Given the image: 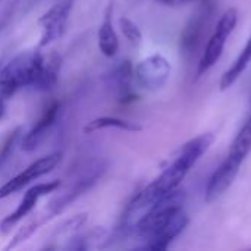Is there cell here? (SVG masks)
<instances>
[{
	"instance_id": "obj_24",
	"label": "cell",
	"mask_w": 251,
	"mask_h": 251,
	"mask_svg": "<svg viewBox=\"0 0 251 251\" xmlns=\"http://www.w3.org/2000/svg\"><path fill=\"white\" fill-rule=\"evenodd\" d=\"M3 115H4V101L0 100V119L3 118Z\"/></svg>"
},
{
	"instance_id": "obj_13",
	"label": "cell",
	"mask_w": 251,
	"mask_h": 251,
	"mask_svg": "<svg viewBox=\"0 0 251 251\" xmlns=\"http://www.w3.org/2000/svg\"><path fill=\"white\" fill-rule=\"evenodd\" d=\"M60 66H62V57L56 51H50L46 56L43 54L40 74H38V78H37L34 87L38 90H43V91L53 88L57 84Z\"/></svg>"
},
{
	"instance_id": "obj_11",
	"label": "cell",
	"mask_w": 251,
	"mask_h": 251,
	"mask_svg": "<svg viewBox=\"0 0 251 251\" xmlns=\"http://www.w3.org/2000/svg\"><path fill=\"white\" fill-rule=\"evenodd\" d=\"M59 103L57 101H51L41 113L40 119L35 122V125L29 129V132L24 137L22 140V150L24 151H34L41 141L46 138L49 129L53 126L57 115H59Z\"/></svg>"
},
{
	"instance_id": "obj_18",
	"label": "cell",
	"mask_w": 251,
	"mask_h": 251,
	"mask_svg": "<svg viewBox=\"0 0 251 251\" xmlns=\"http://www.w3.org/2000/svg\"><path fill=\"white\" fill-rule=\"evenodd\" d=\"M47 221L44 219V216L43 215H40V216H35L32 221H29L28 224H25V225H22L18 231H16V234L12 237V240L9 241V244L4 247V250H13V249H16L18 246H21L22 243H25L26 240H29L35 232H37V229L43 225V224H46Z\"/></svg>"
},
{
	"instance_id": "obj_7",
	"label": "cell",
	"mask_w": 251,
	"mask_h": 251,
	"mask_svg": "<svg viewBox=\"0 0 251 251\" xmlns=\"http://www.w3.org/2000/svg\"><path fill=\"white\" fill-rule=\"evenodd\" d=\"M62 160V154L60 153H51L49 156L40 157L38 160L32 162L29 166H26L21 174H18L16 176H13L12 179H9L6 184H3L0 187V200L18 193L19 190L25 188L28 184H31L32 181L50 174Z\"/></svg>"
},
{
	"instance_id": "obj_1",
	"label": "cell",
	"mask_w": 251,
	"mask_h": 251,
	"mask_svg": "<svg viewBox=\"0 0 251 251\" xmlns=\"http://www.w3.org/2000/svg\"><path fill=\"white\" fill-rule=\"evenodd\" d=\"M213 141H215V135L206 132L185 143L179 154L175 157V160L153 182H150L132 199V201L128 206V215L146 212L159 199L178 190L184 178L191 171V168L210 149Z\"/></svg>"
},
{
	"instance_id": "obj_21",
	"label": "cell",
	"mask_w": 251,
	"mask_h": 251,
	"mask_svg": "<svg viewBox=\"0 0 251 251\" xmlns=\"http://www.w3.org/2000/svg\"><path fill=\"white\" fill-rule=\"evenodd\" d=\"M119 28H121L122 34L125 35V38H126L129 43H132L134 46H138V44L141 43L143 34H141L138 25H137L132 19H129V18H126V16H121V18H119Z\"/></svg>"
},
{
	"instance_id": "obj_19",
	"label": "cell",
	"mask_w": 251,
	"mask_h": 251,
	"mask_svg": "<svg viewBox=\"0 0 251 251\" xmlns=\"http://www.w3.org/2000/svg\"><path fill=\"white\" fill-rule=\"evenodd\" d=\"M88 221V215L87 213H78L66 221H63L57 229L54 231V235L56 237H69V235H74L75 232H78L81 228L85 226Z\"/></svg>"
},
{
	"instance_id": "obj_12",
	"label": "cell",
	"mask_w": 251,
	"mask_h": 251,
	"mask_svg": "<svg viewBox=\"0 0 251 251\" xmlns=\"http://www.w3.org/2000/svg\"><path fill=\"white\" fill-rule=\"evenodd\" d=\"M99 49L101 54H104L106 57L116 56L119 50V38L113 26V6L112 4L107 6L104 16H103V22L99 28Z\"/></svg>"
},
{
	"instance_id": "obj_17",
	"label": "cell",
	"mask_w": 251,
	"mask_h": 251,
	"mask_svg": "<svg viewBox=\"0 0 251 251\" xmlns=\"http://www.w3.org/2000/svg\"><path fill=\"white\" fill-rule=\"evenodd\" d=\"M251 151V115L250 118L246 121V124L243 125V128L240 129V132L237 134V137L234 138L231 149L228 151V157L244 163L246 157L250 154Z\"/></svg>"
},
{
	"instance_id": "obj_22",
	"label": "cell",
	"mask_w": 251,
	"mask_h": 251,
	"mask_svg": "<svg viewBox=\"0 0 251 251\" xmlns=\"http://www.w3.org/2000/svg\"><path fill=\"white\" fill-rule=\"evenodd\" d=\"M156 1H159L160 4H165V6H181V4H185V3H190L194 0H156Z\"/></svg>"
},
{
	"instance_id": "obj_14",
	"label": "cell",
	"mask_w": 251,
	"mask_h": 251,
	"mask_svg": "<svg viewBox=\"0 0 251 251\" xmlns=\"http://www.w3.org/2000/svg\"><path fill=\"white\" fill-rule=\"evenodd\" d=\"M209 18V10H207V6H206V10L196 15L190 24L184 28L182 34H181V46L185 51H191L193 49L197 47V43L200 41L203 32H204V28L207 25L206 19Z\"/></svg>"
},
{
	"instance_id": "obj_23",
	"label": "cell",
	"mask_w": 251,
	"mask_h": 251,
	"mask_svg": "<svg viewBox=\"0 0 251 251\" xmlns=\"http://www.w3.org/2000/svg\"><path fill=\"white\" fill-rule=\"evenodd\" d=\"M9 18H10V12H7V13H4L1 18H0V31L3 29V26L7 24V21H9Z\"/></svg>"
},
{
	"instance_id": "obj_2",
	"label": "cell",
	"mask_w": 251,
	"mask_h": 251,
	"mask_svg": "<svg viewBox=\"0 0 251 251\" xmlns=\"http://www.w3.org/2000/svg\"><path fill=\"white\" fill-rule=\"evenodd\" d=\"M41 60L43 54L37 50H31L18 54L0 68V100L4 101L10 99L25 85H34L40 74Z\"/></svg>"
},
{
	"instance_id": "obj_8",
	"label": "cell",
	"mask_w": 251,
	"mask_h": 251,
	"mask_svg": "<svg viewBox=\"0 0 251 251\" xmlns=\"http://www.w3.org/2000/svg\"><path fill=\"white\" fill-rule=\"evenodd\" d=\"M60 187V181L54 179L50 182H44V184H37L34 187H31L25 196L22 197L21 203L18 204L16 210L10 215H7L1 222H0V232L1 234H7L12 231V228L19 224L24 218H26L35 207V204L38 203V200L50 193H54L57 188Z\"/></svg>"
},
{
	"instance_id": "obj_10",
	"label": "cell",
	"mask_w": 251,
	"mask_h": 251,
	"mask_svg": "<svg viewBox=\"0 0 251 251\" xmlns=\"http://www.w3.org/2000/svg\"><path fill=\"white\" fill-rule=\"evenodd\" d=\"M190 219L184 209L178 210L153 237L147 240V249L154 251H165L171 246V243L187 228Z\"/></svg>"
},
{
	"instance_id": "obj_4",
	"label": "cell",
	"mask_w": 251,
	"mask_h": 251,
	"mask_svg": "<svg viewBox=\"0 0 251 251\" xmlns=\"http://www.w3.org/2000/svg\"><path fill=\"white\" fill-rule=\"evenodd\" d=\"M237 22H238V10L235 7L228 9L221 16V19L215 28V32L212 34V37H210L206 49H204V53L199 62V68H197V76L199 78L203 76L209 69H212L218 63V60L221 59V56L224 53L226 40L229 38V35L235 29Z\"/></svg>"
},
{
	"instance_id": "obj_6",
	"label": "cell",
	"mask_w": 251,
	"mask_h": 251,
	"mask_svg": "<svg viewBox=\"0 0 251 251\" xmlns=\"http://www.w3.org/2000/svg\"><path fill=\"white\" fill-rule=\"evenodd\" d=\"M74 1L75 0H60L38 19V26L41 29V35L38 41L40 47H46L51 44L53 41L59 40L65 34L68 19L74 7Z\"/></svg>"
},
{
	"instance_id": "obj_15",
	"label": "cell",
	"mask_w": 251,
	"mask_h": 251,
	"mask_svg": "<svg viewBox=\"0 0 251 251\" xmlns=\"http://www.w3.org/2000/svg\"><path fill=\"white\" fill-rule=\"evenodd\" d=\"M251 62V35L250 38L247 40L243 51L238 54V57L235 59V62L232 63V66L225 71V74L222 75V79H221V90L225 91L228 90L229 87H232L238 78L244 74V71L247 69V66L250 65Z\"/></svg>"
},
{
	"instance_id": "obj_25",
	"label": "cell",
	"mask_w": 251,
	"mask_h": 251,
	"mask_svg": "<svg viewBox=\"0 0 251 251\" xmlns=\"http://www.w3.org/2000/svg\"><path fill=\"white\" fill-rule=\"evenodd\" d=\"M0 68H1V66H0Z\"/></svg>"
},
{
	"instance_id": "obj_3",
	"label": "cell",
	"mask_w": 251,
	"mask_h": 251,
	"mask_svg": "<svg viewBox=\"0 0 251 251\" xmlns=\"http://www.w3.org/2000/svg\"><path fill=\"white\" fill-rule=\"evenodd\" d=\"M106 168H107V165L101 159H97V160H93L91 163H88L84 168V172H81L79 178L75 181V184L69 190H66L63 194L54 197L47 204V207L44 209V213H43L46 221H50L54 216L63 213L69 207V204H72L78 197H81L85 191H88L101 178Z\"/></svg>"
},
{
	"instance_id": "obj_9",
	"label": "cell",
	"mask_w": 251,
	"mask_h": 251,
	"mask_svg": "<svg viewBox=\"0 0 251 251\" xmlns=\"http://www.w3.org/2000/svg\"><path fill=\"white\" fill-rule=\"evenodd\" d=\"M243 163L231 159V157H225V160L221 163V166L213 172L209 184H207V188H206V201L207 203H212L215 200H218L231 185L232 182L235 181L238 172H240V168H241Z\"/></svg>"
},
{
	"instance_id": "obj_16",
	"label": "cell",
	"mask_w": 251,
	"mask_h": 251,
	"mask_svg": "<svg viewBox=\"0 0 251 251\" xmlns=\"http://www.w3.org/2000/svg\"><path fill=\"white\" fill-rule=\"evenodd\" d=\"M104 128H116V129L126 131V132H140L143 129V126L140 124H137V122L119 119V118H112V116H101V118L90 121L84 126V132L85 134H93L94 131H100V129H104Z\"/></svg>"
},
{
	"instance_id": "obj_20",
	"label": "cell",
	"mask_w": 251,
	"mask_h": 251,
	"mask_svg": "<svg viewBox=\"0 0 251 251\" xmlns=\"http://www.w3.org/2000/svg\"><path fill=\"white\" fill-rule=\"evenodd\" d=\"M21 132H22V128L18 126V128H15L13 131H10V132L6 135V138H4V141H3V144H1V147H0V169H1V168L7 163V160L12 157L13 150H15V146H16L19 137H21Z\"/></svg>"
},
{
	"instance_id": "obj_5",
	"label": "cell",
	"mask_w": 251,
	"mask_h": 251,
	"mask_svg": "<svg viewBox=\"0 0 251 251\" xmlns=\"http://www.w3.org/2000/svg\"><path fill=\"white\" fill-rule=\"evenodd\" d=\"M172 66L169 60L160 54H151L143 59L134 69V76L138 85L147 91H157L160 90L171 76Z\"/></svg>"
}]
</instances>
